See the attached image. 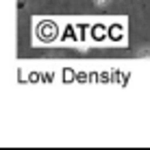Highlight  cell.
Instances as JSON below:
<instances>
[{"label": "cell", "mask_w": 150, "mask_h": 150, "mask_svg": "<svg viewBox=\"0 0 150 150\" xmlns=\"http://www.w3.org/2000/svg\"><path fill=\"white\" fill-rule=\"evenodd\" d=\"M57 35H59V28H57L54 22H50V20H39L37 24H35V44H52L57 39Z\"/></svg>", "instance_id": "obj_1"}, {"label": "cell", "mask_w": 150, "mask_h": 150, "mask_svg": "<svg viewBox=\"0 0 150 150\" xmlns=\"http://www.w3.org/2000/svg\"><path fill=\"white\" fill-rule=\"evenodd\" d=\"M89 35H91V41H98V44H102V41L109 37V28H107L105 24H94V26L89 28Z\"/></svg>", "instance_id": "obj_2"}, {"label": "cell", "mask_w": 150, "mask_h": 150, "mask_svg": "<svg viewBox=\"0 0 150 150\" xmlns=\"http://www.w3.org/2000/svg\"><path fill=\"white\" fill-rule=\"evenodd\" d=\"M124 35H126V33H124L122 24H111V26H109V39L113 41V44H122Z\"/></svg>", "instance_id": "obj_3"}, {"label": "cell", "mask_w": 150, "mask_h": 150, "mask_svg": "<svg viewBox=\"0 0 150 150\" xmlns=\"http://www.w3.org/2000/svg\"><path fill=\"white\" fill-rule=\"evenodd\" d=\"M107 2H109V0H94V4H96V7H105Z\"/></svg>", "instance_id": "obj_4"}]
</instances>
